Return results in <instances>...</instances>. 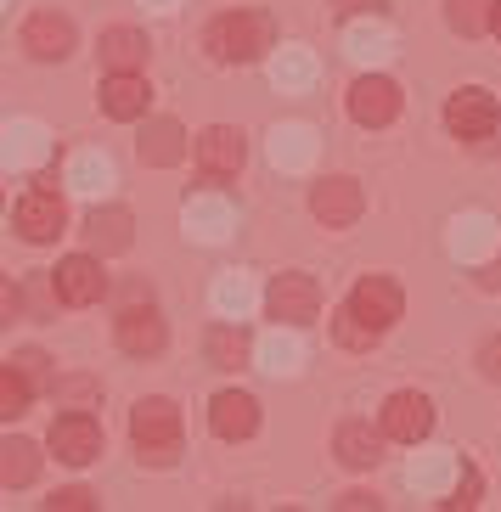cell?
<instances>
[{"mask_svg":"<svg viewBox=\"0 0 501 512\" xmlns=\"http://www.w3.org/2000/svg\"><path fill=\"white\" fill-rule=\"evenodd\" d=\"M203 46L214 51V62H254L271 51V17L265 12H226L214 17Z\"/></svg>","mask_w":501,"mask_h":512,"instance_id":"1","label":"cell"},{"mask_svg":"<svg viewBox=\"0 0 501 512\" xmlns=\"http://www.w3.org/2000/svg\"><path fill=\"white\" fill-rule=\"evenodd\" d=\"M130 439H136L141 462L169 467L181 456V411L169 406V400H141V406L130 411Z\"/></svg>","mask_w":501,"mask_h":512,"instance_id":"2","label":"cell"},{"mask_svg":"<svg viewBox=\"0 0 501 512\" xmlns=\"http://www.w3.org/2000/svg\"><path fill=\"white\" fill-rule=\"evenodd\" d=\"M445 130H451L456 141H490L501 130V107L490 91H479V85H468V91H456L451 102H445Z\"/></svg>","mask_w":501,"mask_h":512,"instance_id":"3","label":"cell"},{"mask_svg":"<svg viewBox=\"0 0 501 512\" xmlns=\"http://www.w3.org/2000/svg\"><path fill=\"white\" fill-rule=\"evenodd\" d=\"M265 310H271L276 327H299V321H316V310H321V287H316V276L282 271V276L271 282V293H265Z\"/></svg>","mask_w":501,"mask_h":512,"instance_id":"4","label":"cell"},{"mask_svg":"<svg viewBox=\"0 0 501 512\" xmlns=\"http://www.w3.org/2000/svg\"><path fill=\"white\" fill-rule=\"evenodd\" d=\"M383 434L400 439V445H417V439L434 434V400L428 394H389V406H383Z\"/></svg>","mask_w":501,"mask_h":512,"instance_id":"5","label":"cell"},{"mask_svg":"<svg viewBox=\"0 0 501 512\" xmlns=\"http://www.w3.org/2000/svg\"><path fill=\"white\" fill-rule=\"evenodd\" d=\"M400 113V85L383 74H361L350 85V119L366 124V130H378V124H389Z\"/></svg>","mask_w":501,"mask_h":512,"instance_id":"6","label":"cell"},{"mask_svg":"<svg viewBox=\"0 0 501 512\" xmlns=\"http://www.w3.org/2000/svg\"><path fill=\"white\" fill-rule=\"evenodd\" d=\"M51 451H57V462L68 467H85L102 456V428H96L85 411H68V417L51 422Z\"/></svg>","mask_w":501,"mask_h":512,"instance_id":"7","label":"cell"},{"mask_svg":"<svg viewBox=\"0 0 501 512\" xmlns=\"http://www.w3.org/2000/svg\"><path fill=\"white\" fill-rule=\"evenodd\" d=\"M62 220H68V209H62V197L51 186H34V192L17 197V231L29 242H51L62 231Z\"/></svg>","mask_w":501,"mask_h":512,"instance_id":"8","label":"cell"},{"mask_svg":"<svg viewBox=\"0 0 501 512\" xmlns=\"http://www.w3.org/2000/svg\"><path fill=\"white\" fill-rule=\"evenodd\" d=\"M181 226H186V237H198V242H226L237 214H231V203L220 192H198V197H186Z\"/></svg>","mask_w":501,"mask_h":512,"instance_id":"9","label":"cell"},{"mask_svg":"<svg viewBox=\"0 0 501 512\" xmlns=\"http://www.w3.org/2000/svg\"><path fill=\"white\" fill-rule=\"evenodd\" d=\"M51 287H57L62 304H96L107 293V276H102V265H96L91 254H74V259H62L57 271H51Z\"/></svg>","mask_w":501,"mask_h":512,"instance_id":"10","label":"cell"},{"mask_svg":"<svg viewBox=\"0 0 501 512\" xmlns=\"http://www.w3.org/2000/svg\"><path fill=\"white\" fill-rule=\"evenodd\" d=\"M310 209H316L321 226H355L361 209H366V197L350 175H333V181H321L316 192H310Z\"/></svg>","mask_w":501,"mask_h":512,"instance_id":"11","label":"cell"},{"mask_svg":"<svg viewBox=\"0 0 501 512\" xmlns=\"http://www.w3.org/2000/svg\"><path fill=\"white\" fill-rule=\"evenodd\" d=\"M198 169H203V181L237 175V169H243V136H237L231 124H209L198 136Z\"/></svg>","mask_w":501,"mask_h":512,"instance_id":"12","label":"cell"},{"mask_svg":"<svg viewBox=\"0 0 501 512\" xmlns=\"http://www.w3.org/2000/svg\"><path fill=\"white\" fill-rule=\"evenodd\" d=\"M400 304H406V299H400V287L389 282V276H361V282H355V293H350V310L361 321H372L378 332L400 321Z\"/></svg>","mask_w":501,"mask_h":512,"instance_id":"13","label":"cell"},{"mask_svg":"<svg viewBox=\"0 0 501 512\" xmlns=\"http://www.w3.org/2000/svg\"><path fill=\"white\" fill-rule=\"evenodd\" d=\"M451 254L479 265V259H496L501 254V231L490 214H456L451 220Z\"/></svg>","mask_w":501,"mask_h":512,"instance_id":"14","label":"cell"},{"mask_svg":"<svg viewBox=\"0 0 501 512\" xmlns=\"http://www.w3.org/2000/svg\"><path fill=\"white\" fill-rule=\"evenodd\" d=\"M456 479H462V462H456L451 451H417L406 467V484L417 496H451Z\"/></svg>","mask_w":501,"mask_h":512,"instance_id":"15","label":"cell"},{"mask_svg":"<svg viewBox=\"0 0 501 512\" xmlns=\"http://www.w3.org/2000/svg\"><path fill=\"white\" fill-rule=\"evenodd\" d=\"M23 46H29V57L40 62H62L68 51H74V23L57 12H34L29 29H23Z\"/></svg>","mask_w":501,"mask_h":512,"instance_id":"16","label":"cell"},{"mask_svg":"<svg viewBox=\"0 0 501 512\" xmlns=\"http://www.w3.org/2000/svg\"><path fill=\"white\" fill-rule=\"evenodd\" d=\"M209 428L220 439H248L259 428V406H254V394L243 389H226V394H214V406H209Z\"/></svg>","mask_w":501,"mask_h":512,"instance_id":"17","label":"cell"},{"mask_svg":"<svg viewBox=\"0 0 501 512\" xmlns=\"http://www.w3.org/2000/svg\"><path fill=\"white\" fill-rule=\"evenodd\" d=\"M136 152H141V164H152V169L181 164V158H186V130L175 119H152L147 130H141Z\"/></svg>","mask_w":501,"mask_h":512,"instance_id":"18","label":"cell"},{"mask_svg":"<svg viewBox=\"0 0 501 512\" xmlns=\"http://www.w3.org/2000/svg\"><path fill=\"white\" fill-rule=\"evenodd\" d=\"M119 349L124 355H158V349H164V321H158V310H124L119 316Z\"/></svg>","mask_w":501,"mask_h":512,"instance_id":"19","label":"cell"},{"mask_svg":"<svg viewBox=\"0 0 501 512\" xmlns=\"http://www.w3.org/2000/svg\"><path fill=\"white\" fill-rule=\"evenodd\" d=\"M102 113L107 119H141V113H147V79L141 74H107L102 79Z\"/></svg>","mask_w":501,"mask_h":512,"instance_id":"20","label":"cell"},{"mask_svg":"<svg viewBox=\"0 0 501 512\" xmlns=\"http://www.w3.org/2000/svg\"><path fill=\"white\" fill-rule=\"evenodd\" d=\"M254 355H259V372H271V377H293L304 366V344H299V332H293V327L265 332Z\"/></svg>","mask_w":501,"mask_h":512,"instance_id":"21","label":"cell"},{"mask_svg":"<svg viewBox=\"0 0 501 512\" xmlns=\"http://www.w3.org/2000/svg\"><path fill=\"white\" fill-rule=\"evenodd\" d=\"M344 46L361 68H383V62L395 57V34L383 29V23H366V17H350V34H344Z\"/></svg>","mask_w":501,"mask_h":512,"instance_id":"22","label":"cell"},{"mask_svg":"<svg viewBox=\"0 0 501 512\" xmlns=\"http://www.w3.org/2000/svg\"><path fill=\"white\" fill-rule=\"evenodd\" d=\"M96 51H102L107 74H136L141 62H147V34L141 29H107Z\"/></svg>","mask_w":501,"mask_h":512,"instance_id":"23","label":"cell"},{"mask_svg":"<svg viewBox=\"0 0 501 512\" xmlns=\"http://www.w3.org/2000/svg\"><path fill=\"white\" fill-rule=\"evenodd\" d=\"M130 209H91V220H85V242H91L96 254H124L130 248Z\"/></svg>","mask_w":501,"mask_h":512,"instance_id":"24","label":"cell"},{"mask_svg":"<svg viewBox=\"0 0 501 512\" xmlns=\"http://www.w3.org/2000/svg\"><path fill=\"white\" fill-rule=\"evenodd\" d=\"M316 158V130L310 124H276L271 130V164L276 169H304Z\"/></svg>","mask_w":501,"mask_h":512,"instance_id":"25","label":"cell"},{"mask_svg":"<svg viewBox=\"0 0 501 512\" xmlns=\"http://www.w3.org/2000/svg\"><path fill=\"white\" fill-rule=\"evenodd\" d=\"M254 304H259V293H254V282H248L243 271H220L214 276V310H220L226 321H243Z\"/></svg>","mask_w":501,"mask_h":512,"instance_id":"26","label":"cell"},{"mask_svg":"<svg viewBox=\"0 0 501 512\" xmlns=\"http://www.w3.org/2000/svg\"><path fill=\"white\" fill-rule=\"evenodd\" d=\"M316 79V51H304V46H282L271 57V85L276 91H304Z\"/></svg>","mask_w":501,"mask_h":512,"instance_id":"27","label":"cell"},{"mask_svg":"<svg viewBox=\"0 0 501 512\" xmlns=\"http://www.w3.org/2000/svg\"><path fill=\"white\" fill-rule=\"evenodd\" d=\"M46 152H51V147H46V130H40V124H29V119L6 124V164H12V169L40 164Z\"/></svg>","mask_w":501,"mask_h":512,"instance_id":"28","label":"cell"},{"mask_svg":"<svg viewBox=\"0 0 501 512\" xmlns=\"http://www.w3.org/2000/svg\"><path fill=\"white\" fill-rule=\"evenodd\" d=\"M338 456L350 467H372L383 456V434H372V422H344L338 428Z\"/></svg>","mask_w":501,"mask_h":512,"instance_id":"29","label":"cell"},{"mask_svg":"<svg viewBox=\"0 0 501 512\" xmlns=\"http://www.w3.org/2000/svg\"><path fill=\"white\" fill-rule=\"evenodd\" d=\"M254 349H259V344H248V332L237 327V321H220V327L209 332V361L226 366V372H231V366H243Z\"/></svg>","mask_w":501,"mask_h":512,"instance_id":"30","label":"cell"},{"mask_svg":"<svg viewBox=\"0 0 501 512\" xmlns=\"http://www.w3.org/2000/svg\"><path fill=\"white\" fill-rule=\"evenodd\" d=\"M68 186L85 192V197L107 192V186H113V164H107V152H79L74 164H68Z\"/></svg>","mask_w":501,"mask_h":512,"instance_id":"31","label":"cell"},{"mask_svg":"<svg viewBox=\"0 0 501 512\" xmlns=\"http://www.w3.org/2000/svg\"><path fill=\"white\" fill-rule=\"evenodd\" d=\"M34 473H40V451H34L29 439H6V451H0V479H6V490L29 484Z\"/></svg>","mask_w":501,"mask_h":512,"instance_id":"32","label":"cell"},{"mask_svg":"<svg viewBox=\"0 0 501 512\" xmlns=\"http://www.w3.org/2000/svg\"><path fill=\"white\" fill-rule=\"evenodd\" d=\"M445 17H451L456 34H485L496 23V0H445Z\"/></svg>","mask_w":501,"mask_h":512,"instance_id":"33","label":"cell"},{"mask_svg":"<svg viewBox=\"0 0 501 512\" xmlns=\"http://www.w3.org/2000/svg\"><path fill=\"white\" fill-rule=\"evenodd\" d=\"M29 400H34V377L12 361L6 372H0V417H6V422L23 417V411H29Z\"/></svg>","mask_w":501,"mask_h":512,"instance_id":"34","label":"cell"},{"mask_svg":"<svg viewBox=\"0 0 501 512\" xmlns=\"http://www.w3.org/2000/svg\"><path fill=\"white\" fill-rule=\"evenodd\" d=\"M333 332H338V344H350V349H372V338H378V327H372V321H361L350 304L333 316Z\"/></svg>","mask_w":501,"mask_h":512,"instance_id":"35","label":"cell"},{"mask_svg":"<svg viewBox=\"0 0 501 512\" xmlns=\"http://www.w3.org/2000/svg\"><path fill=\"white\" fill-rule=\"evenodd\" d=\"M479 501V473L473 467H462V479H456V490H451V501L445 507H473Z\"/></svg>","mask_w":501,"mask_h":512,"instance_id":"36","label":"cell"},{"mask_svg":"<svg viewBox=\"0 0 501 512\" xmlns=\"http://www.w3.org/2000/svg\"><path fill=\"white\" fill-rule=\"evenodd\" d=\"M12 361H17V366H23V372L34 377V389H46V355H40V349H17Z\"/></svg>","mask_w":501,"mask_h":512,"instance_id":"37","label":"cell"},{"mask_svg":"<svg viewBox=\"0 0 501 512\" xmlns=\"http://www.w3.org/2000/svg\"><path fill=\"white\" fill-rule=\"evenodd\" d=\"M91 490H57V496H51V507H57V512H85V507H91Z\"/></svg>","mask_w":501,"mask_h":512,"instance_id":"38","label":"cell"},{"mask_svg":"<svg viewBox=\"0 0 501 512\" xmlns=\"http://www.w3.org/2000/svg\"><path fill=\"white\" fill-rule=\"evenodd\" d=\"M389 0H344V17H378Z\"/></svg>","mask_w":501,"mask_h":512,"instance_id":"39","label":"cell"},{"mask_svg":"<svg viewBox=\"0 0 501 512\" xmlns=\"http://www.w3.org/2000/svg\"><path fill=\"white\" fill-rule=\"evenodd\" d=\"M479 361H485V377H496V383H501V344H485Z\"/></svg>","mask_w":501,"mask_h":512,"instance_id":"40","label":"cell"},{"mask_svg":"<svg viewBox=\"0 0 501 512\" xmlns=\"http://www.w3.org/2000/svg\"><path fill=\"white\" fill-rule=\"evenodd\" d=\"M141 6H147V12H175L181 0H141Z\"/></svg>","mask_w":501,"mask_h":512,"instance_id":"41","label":"cell"},{"mask_svg":"<svg viewBox=\"0 0 501 512\" xmlns=\"http://www.w3.org/2000/svg\"><path fill=\"white\" fill-rule=\"evenodd\" d=\"M485 287H501V259H496V265L485 271Z\"/></svg>","mask_w":501,"mask_h":512,"instance_id":"42","label":"cell"},{"mask_svg":"<svg viewBox=\"0 0 501 512\" xmlns=\"http://www.w3.org/2000/svg\"><path fill=\"white\" fill-rule=\"evenodd\" d=\"M490 34H496V40H501V0H496V23H490Z\"/></svg>","mask_w":501,"mask_h":512,"instance_id":"43","label":"cell"}]
</instances>
